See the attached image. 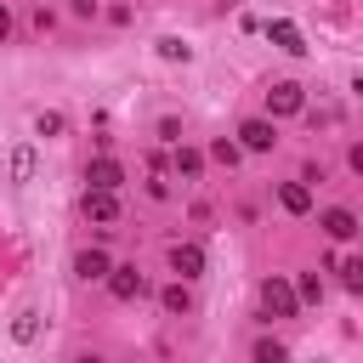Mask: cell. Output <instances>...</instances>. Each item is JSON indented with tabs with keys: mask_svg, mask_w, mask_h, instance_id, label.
<instances>
[{
	"mask_svg": "<svg viewBox=\"0 0 363 363\" xmlns=\"http://www.w3.org/2000/svg\"><path fill=\"white\" fill-rule=\"evenodd\" d=\"M261 306H267L272 318H295L301 289H295V284H284V278H267V284H261Z\"/></svg>",
	"mask_w": 363,
	"mask_h": 363,
	"instance_id": "1",
	"label": "cell"
},
{
	"mask_svg": "<svg viewBox=\"0 0 363 363\" xmlns=\"http://www.w3.org/2000/svg\"><path fill=\"white\" fill-rule=\"evenodd\" d=\"M85 216H91V221H119L113 187H85Z\"/></svg>",
	"mask_w": 363,
	"mask_h": 363,
	"instance_id": "2",
	"label": "cell"
},
{
	"mask_svg": "<svg viewBox=\"0 0 363 363\" xmlns=\"http://www.w3.org/2000/svg\"><path fill=\"white\" fill-rule=\"evenodd\" d=\"M301 102H306V96H301L295 79H278V85L267 91V108H272V113H301Z\"/></svg>",
	"mask_w": 363,
	"mask_h": 363,
	"instance_id": "3",
	"label": "cell"
},
{
	"mask_svg": "<svg viewBox=\"0 0 363 363\" xmlns=\"http://www.w3.org/2000/svg\"><path fill=\"white\" fill-rule=\"evenodd\" d=\"M238 136H244V147H250V153H267V147L278 142L272 119H244V125H238Z\"/></svg>",
	"mask_w": 363,
	"mask_h": 363,
	"instance_id": "4",
	"label": "cell"
},
{
	"mask_svg": "<svg viewBox=\"0 0 363 363\" xmlns=\"http://www.w3.org/2000/svg\"><path fill=\"white\" fill-rule=\"evenodd\" d=\"M108 289H113V301H136L147 284H142V272H136V267H113V272H108Z\"/></svg>",
	"mask_w": 363,
	"mask_h": 363,
	"instance_id": "5",
	"label": "cell"
},
{
	"mask_svg": "<svg viewBox=\"0 0 363 363\" xmlns=\"http://www.w3.org/2000/svg\"><path fill=\"white\" fill-rule=\"evenodd\" d=\"M267 40H272L278 51H289V57H301V51H306L301 28H295V23H284V17H278V23H267Z\"/></svg>",
	"mask_w": 363,
	"mask_h": 363,
	"instance_id": "6",
	"label": "cell"
},
{
	"mask_svg": "<svg viewBox=\"0 0 363 363\" xmlns=\"http://www.w3.org/2000/svg\"><path fill=\"white\" fill-rule=\"evenodd\" d=\"M85 182H91V187H119V182H125V170H119V159L96 153V159H91V170H85Z\"/></svg>",
	"mask_w": 363,
	"mask_h": 363,
	"instance_id": "7",
	"label": "cell"
},
{
	"mask_svg": "<svg viewBox=\"0 0 363 363\" xmlns=\"http://www.w3.org/2000/svg\"><path fill=\"white\" fill-rule=\"evenodd\" d=\"M323 233H329V238H357V233H363V221H357L352 210H340V204H335V210H323Z\"/></svg>",
	"mask_w": 363,
	"mask_h": 363,
	"instance_id": "8",
	"label": "cell"
},
{
	"mask_svg": "<svg viewBox=\"0 0 363 363\" xmlns=\"http://www.w3.org/2000/svg\"><path fill=\"white\" fill-rule=\"evenodd\" d=\"M170 272L199 278V272H204V250H199V244H176V250H170Z\"/></svg>",
	"mask_w": 363,
	"mask_h": 363,
	"instance_id": "9",
	"label": "cell"
},
{
	"mask_svg": "<svg viewBox=\"0 0 363 363\" xmlns=\"http://www.w3.org/2000/svg\"><path fill=\"white\" fill-rule=\"evenodd\" d=\"M278 204H284L289 216H306V210H312V187H306V182H284V187H278Z\"/></svg>",
	"mask_w": 363,
	"mask_h": 363,
	"instance_id": "10",
	"label": "cell"
},
{
	"mask_svg": "<svg viewBox=\"0 0 363 363\" xmlns=\"http://www.w3.org/2000/svg\"><path fill=\"white\" fill-rule=\"evenodd\" d=\"M74 272H79V278H108L113 261H108L102 250H79V255H74Z\"/></svg>",
	"mask_w": 363,
	"mask_h": 363,
	"instance_id": "11",
	"label": "cell"
},
{
	"mask_svg": "<svg viewBox=\"0 0 363 363\" xmlns=\"http://www.w3.org/2000/svg\"><path fill=\"white\" fill-rule=\"evenodd\" d=\"M159 57H164V62H193V45L176 40V34H164V40H159Z\"/></svg>",
	"mask_w": 363,
	"mask_h": 363,
	"instance_id": "12",
	"label": "cell"
},
{
	"mask_svg": "<svg viewBox=\"0 0 363 363\" xmlns=\"http://www.w3.org/2000/svg\"><path fill=\"white\" fill-rule=\"evenodd\" d=\"M159 301H164V312H193V295H187V284H170Z\"/></svg>",
	"mask_w": 363,
	"mask_h": 363,
	"instance_id": "13",
	"label": "cell"
},
{
	"mask_svg": "<svg viewBox=\"0 0 363 363\" xmlns=\"http://www.w3.org/2000/svg\"><path fill=\"white\" fill-rule=\"evenodd\" d=\"M238 153H244V147H238V142H227V136H221V142H210V159H216V164H227V170L238 164Z\"/></svg>",
	"mask_w": 363,
	"mask_h": 363,
	"instance_id": "14",
	"label": "cell"
},
{
	"mask_svg": "<svg viewBox=\"0 0 363 363\" xmlns=\"http://www.w3.org/2000/svg\"><path fill=\"white\" fill-rule=\"evenodd\" d=\"M176 170H182V176H199V170H204V153H199V147H176Z\"/></svg>",
	"mask_w": 363,
	"mask_h": 363,
	"instance_id": "15",
	"label": "cell"
},
{
	"mask_svg": "<svg viewBox=\"0 0 363 363\" xmlns=\"http://www.w3.org/2000/svg\"><path fill=\"white\" fill-rule=\"evenodd\" d=\"M34 335H40V318H34V312H23V318L11 323V340H17V346H28Z\"/></svg>",
	"mask_w": 363,
	"mask_h": 363,
	"instance_id": "16",
	"label": "cell"
},
{
	"mask_svg": "<svg viewBox=\"0 0 363 363\" xmlns=\"http://www.w3.org/2000/svg\"><path fill=\"white\" fill-rule=\"evenodd\" d=\"M340 284H346L352 295H363V261H340Z\"/></svg>",
	"mask_w": 363,
	"mask_h": 363,
	"instance_id": "17",
	"label": "cell"
},
{
	"mask_svg": "<svg viewBox=\"0 0 363 363\" xmlns=\"http://www.w3.org/2000/svg\"><path fill=\"white\" fill-rule=\"evenodd\" d=\"M11 176H17V182H28V176H34V153H28V147H17V153H11Z\"/></svg>",
	"mask_w": 363,
	"mask_h": 363,
	"instance_id": "18",
	"label": "cell"
},
{
	"mask_svg": "<svg viewBox=\"0 0 363 363\" xmlns=\"http://www.w3.org/2000/svg\"><path fill=\"white\" fill-rule=\"evenodd\" d=\"M295 289H301V301H323V278H318V272H306Z\"/></svg>",
	"mask_w": 363,
	"mask_h": 363,
	"instance_id": "19",
	"label": "cell"
},
{
	"mask_svg": "<svg viewBox=\"0 0 363 363\" xmlns=\"http://www.w3.org/2000/svg\"><path fill=\"white\" fill-rule=\"evenodd\" d=\"M34 130H40V136H62V113H40Z\"/></svg>",
	"mask_w": 363,
	"mask_h": 363,
	"instance_id": "20",
	"label": "cell"
},
{
	"mask_svg": "<svg viewBox=\"0 0 363 363\" xmlns=\"http://www.w3.org/2000/svg\"><path fill=\"white\" fill-rule=\"evenodd\" d=\"M255 357H261V363H278L284 346H278V340H255Z\"/></svg>",
	"mask_w": 363,
	"mask_h": 363,
	"instance_id": "21",
	"label": "cell"
},
{
	"mask_svg": "<svg viewBox=\"0 0 363 363\" xmlns=\"http://www.w3.org/2000/svg\"><path fill=\"white\" fill-rule=\"evenodd\" d=\"M346 164H352V170H357V176H363V142H357V147H352V153H346Z\"/></svg>",
	"mask_w": 363,
	"mask_h": 363,
	"instance_id": "22",
	"label": "cell"
},
{
	"mask_svg": "<svg viewBox=\"0 0 363 363\" xmlns=\"http://www.w3.org/2000/svg\"><path fill=\"white\" fill-rule=\"evenodd\" d=\"M6 34H11V11L0 6V40H6Z\"/></svg>",
	"mask_w": 363,
	"mask_h": 363,
	"instance_id": "23",
	"label": "cell"
}]
</instances>
